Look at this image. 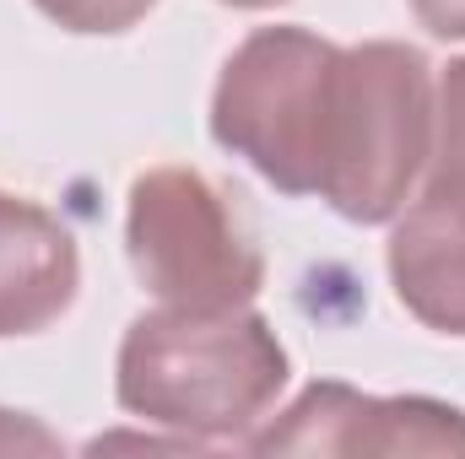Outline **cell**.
I'll return each instance as SVG.
<instances>
[{
	"mask_svg": "<svg viewBox=\"0 0 465 459\" xmlns=\"http://www.w3.org/2000/svg\"><path fill=\"white\" fill-rule=\"evenodd\" d=\"M341 49L309 27H254L212 93V135L282 195H320Z\"/></svg>",
	"mask_w": 465,
	"mask_h": 459,
	"instance_id": "3957f363",
	"label": "cell"
},
{
	"mask_svg": "<svg viewBox=\"0 0 465 459\" xmlns=\"http://www.w3.org/2000/svg\"><path fill=\"white\" fill-rule=\"evenodd\" d=\"M411 11L433 38H465V0H411Z\"/></svg>",
	"mask_w": 465,
	"mask_h": 459,
	"instance_id": "30bf717a",
	"label": "cell"
},
{
	"mask_svg": "<svg viewBox=\"0 0 465 459\" xmlns=\"http://www.w3.org/2000/svg\"><path fill=\"white\" fill-rule=\"evenodd\" d=\"M433 65L411 44L341 49L320 195L347 222H390L433 157Z\"/></svg>",
	"mask_w": 465,
	"mask_h": 459,
	"instance_id": "7a4b0ae2",
	"label": "cell"
},
{
	"mask_svg": "<svg viewBox=\"0 0 465 459\" xmlns=\"http://www.w3.org/2000/svg\"><path fill=\"white\" fill-rule=\"evenodd\" d=\"M223 5H238V11H265V5H282V0H223Z\"/></svg>",
	"mask_w": 465,
	"mask_h": 459,
	"instance_id": "8fae6325",
	"label": "cell"
},
{
	"mask_svg": "<svg viewBox=\"0 0 465 459\" xmlns=\"http://www.w3.org/2000/svg\"><path fill=\"white\" fill-rule=\"evenodd\" d=\"M243 444L254 454H465V411L428 395L384 400L351 384H309Z\"/></svg>",
	"mask_w": 465,
	"mask_h": 459,
	"instance_id": "5b68a950",
	"label": "cell"
},
{
	"mask_svg": "<svg viewBox=\"0 0 465 459\" xmlns=\"http://www.w3.org/2000/svg\"><path fill=\"white\" fill-rule=\"evenodd\" d=\"M287 389V346L249 308H157L141 314L114 362L119 405L179 438L243 444Z\"/></svg>",
	"mask_w": 465,
	"mask_h": 459,
	"instance_id": "6da1fadb",
	"label": "cell"
},
{
	"mask_svg": "<svg viewBox=\"0 0 465 459\" xmlns=\"http://www.w3.org/2000/svg\"><path fill=\"white\" fill-rule=\"evenodd\" d=\"M82 287L71 228L38 200L0 190V341L49 330Z\"/></svg>",
	"mask_w": 465,
	"mask_h": 459,
	"instance_id": "52a82bcc",
	"label": "cell"
},
{
	"mask_svg": "<svg viewBox=\"0 0 465 459\" xmlns=\"http://www.w3.org/2000/svg\"><path fill=\"white\" fill-rule=\"evenodd\" d=\"M49 22H60L65 33H124L135 27L157 0H33Z\"/></svg>",
	"mask_w": 465,
	"mask_h": 459,
	"instance_id": "ba28073f",
	"label": "cell"
},
{
	"mask_svg": "<svg viewBox=\"0 0 465 459\" xmlns=\"http://www.w3.org/2000/svg\"><path fill=\"white\" fill-rule=\"evenodd\" d=\"M390 281L411 319L465 336V168H433L428 190L395 211Z\"/></svg>",
	"mask_w": 465,
	"mask_h": 459,
	"instance_id": "8992f818",
	"label": "cell"
},
{
	"mask_svg": "<svg viewBox=\"0 0 465 459\" xmlns=\"http://www.w3.org/2000/svg\"><path fill=\"white\" fill-rule=\"evenodd\" d=\"M439 146H433V168H465V60H450L444 82H439Z\"/></svg>",
	"mask_w": 465,
	"mask_h": 459,
	"instance_id": "9c48e42d",
	"label": "cell"
},
{
	"mask_svg": "<svg viewBox=\"0 0 465 459\" xmlns=\"http://www.w3.org/2000/svg\"><path fill=\"white\" fill-rule=\"evenodd\" d=\"M124 249L135 281L168 308H249L265 287V254L232 200L195 168H152L130 184Z\"/></svg>",
	"mask_w": 465,
	"mask_h": 459,
	"instance_id": "277c9868",
	"label": "cell"
}]
</instances>
